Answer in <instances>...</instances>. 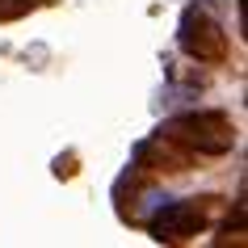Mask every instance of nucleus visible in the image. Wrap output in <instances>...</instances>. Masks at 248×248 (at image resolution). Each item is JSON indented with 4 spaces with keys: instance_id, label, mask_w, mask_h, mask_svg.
I'll list each match as a JSON object with an SVG mask.
<instances>
[{
    "instance_id": "obj_1",
    "label": "nucleus",
    "mask_w": 248,
    "mask_h": 248,
    "mask_svg": "<svg viewBox=\"0 0 248 248\" xmlns=\"http://www.w3.org/2000/svg\"><path fill=\"white\" fill-rule=\"evenodd\" d=\"M160 135H169L172 143L194 147V152H202V156H223V152H232V143H235V126L223 114H215V109L172 118Z\"/></svg>"
},
{
    "instance_id": "obj_2",
    "label": "nucleus",
    "mask_w": 248,
    "mask_h": 248,
    "mask_svg": "<svg viewBox=\"0 0 248 248\" xmlns=\"http://www.w3.org/2000/svg\"><path fill=\"white\" fill-rule=\"evenodd\" d=\"M177 42L181 51L198 63H219L227 55V38H223V26L210 17L206 4H189L181 13V26H177Z\"/></svg>"
},
{
    "instance_id": "obj_3",
    "label": "nucleus",
    "mask_w": 248,
    "mask_h": 248,
    "mask_svg": "<svg viewBox=\"0 0 248 248\" xmlns=\"http://www.w3.org/2000/svg\"><path fill=\"white\" fill-rule=\"evenodd\" d=\"M202 223H206L202 206H198L194 198H181V202H164V206L152 215L147 232L156 235V240H169V244H177V240H189V235H198V232H202Z\"/></svg>"
}]
</instances>
